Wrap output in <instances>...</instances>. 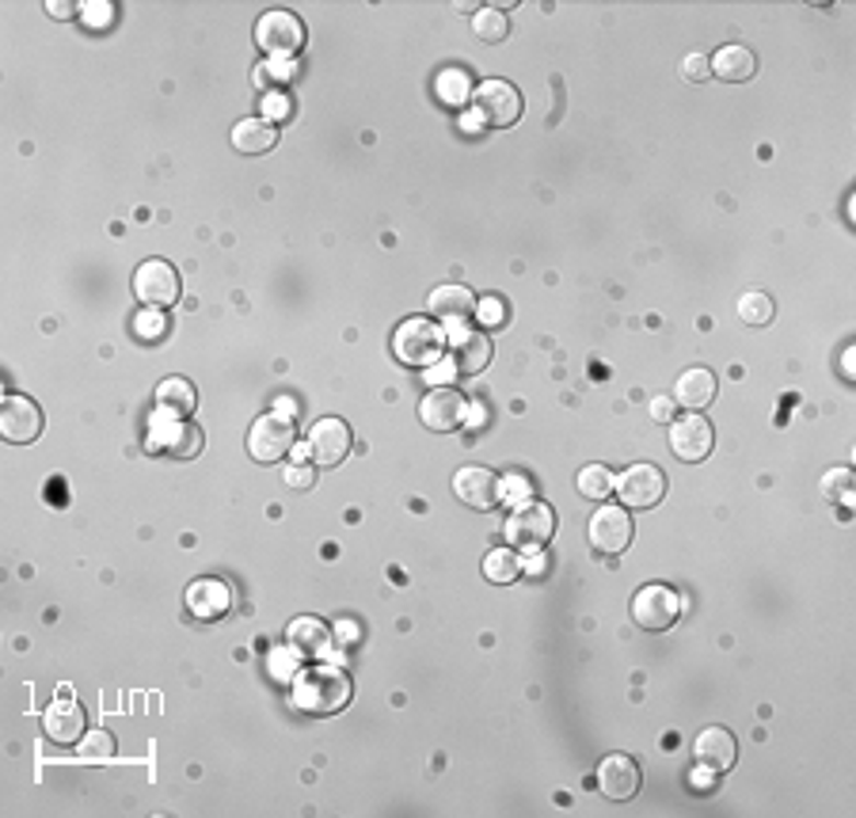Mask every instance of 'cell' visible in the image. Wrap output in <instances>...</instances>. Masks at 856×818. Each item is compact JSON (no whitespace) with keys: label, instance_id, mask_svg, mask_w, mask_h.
<instances>
[{"label":"cell","instance_id":"52a82bcc","mask_svg":"<svg viewBox=\"0 0 856 818\" xmlns=\"http://www.w3.org/2000/svg\"><path fill=\"white\" fill-rule=\"evenodd\" d=\"M502 533H507V541L518 544V549H545V544L552 541V533H556V515H552L548 503L525 499L510 510L507 529H502Z\"/></svg>","mask_w":856,"mask_h":818},{"label":"cell","instance_id":"6da1fadb","mask_svg":"<svg viewBox=\"0 0 856 818\" xmlns=\"http://www.w3.org/2000/svg\"><path fill=\"white\" fill-rule=\"evenodd\" d=\"M293 708L309 712V716H339L355 696L347 670L339 667H309L293 678Z\"/></svg>","mask_w":856,"mask_h":818},{"label":"cell","instance_id":"836d02e7","mask_svg":"<svg viewBox=\"0 0 856 818\" xmlns=\"http://www.w3.org/2000/svg\"><path fill=\"white\" fill-rule=\"evenodd\" d=\"M80 758L84 761H111L115 758V735L111 731H92L80 739Z\"/></svg>","mask_w":856,"mask_h":818},{"label":"cell","instance_id":"ffe728a7","mask_svg":"<svg viewBox=\"0 0 856 818\" xmlns=\"http://www.w3.org/2000/svg\"><path fill=\"white\" fill-rule=\"evenodd\" d=\"M286 644L293 655H305V659H320V655L332 652V629H327L320 617H298L286 629Z\"/></svg>","mask_w":856,"mask_h":818},{"label":"cell","instance_id":"83f0119b","mask_svg":"<svg viewBox=\"0 0 856 818\" xmlns=\"http://www.w3.org/2000/svg\"><path fill=\"white\" fill-rule=\"evenodd\" d=\"M522 572H525V564L510 549H495L484 556V579L495 583V587H510V583L522 579Z\"/></svg>","mask_w":856,"mask_h":818},{"label":"cell","instance_id":"3957f363","mask_svg":"<svg viewBox=\"0 0 856 818\" xmlns=\"http://www.w3.org/2000/svg\"><path fill=\"white\" fill-rule=\"evenodd\" d=\"M203 446H206L203 430H198L190 419L157 412L153 423H149V438H146L149 453L172 457V461H195V457L203 453Z\"/></svg>","mask_w":856,"mask_h":818},{"label":"cell","instance_id":"7402d4cb","mask_svg":"<svg viewBox=\"0 0 856 818\" xmlns=\"http://www.w3.org/2000/svg\"><path fill=\"white\" fill-rule=\"evenodd\" d=\"M472 312H476V298L465 286H438L430 293V316L438 324H465V320H472Z\"/></svg>","mask_w":856,"mask_h":818},{"label":"cell","instance_id":"4dcf8cb0","mask_svg":"<svg viewBox=\"0 0 856 818\" xmlns=\"http://www.w3.org/2000/svg\"><path fill=\"white\" fill-rule=\"evenodd\" d=\"M773 312H777V304H773L770 293H762V290H747L739 298V320L750 327H765L773 320Z\"/></svg>","mask_w":856,"mask_h":818},{"label":"cell","instance_id":"4316f807","mask_svg":"<svg viewBox=\"0 0 856 818\" xmlns=\"http://www.w3.org/2000/svg\"><path fill=\"white\" fill-rule=\"evenodd\" d=\"M157 407L167 415H180V419H190V412L198 407V392L190 381H183V377H167V381L157 384Z\"/></svg>","mask_w":856,"mask_h":818},{"label":"cell","instance_id":"cb8c5ba5","mask_svg":"<svg viewBox=\"0 0 856 818\" xmlns=\"http://www.w3.org/2000/svg\"><path fill=\"white\" fill-rule=\"evenodd\" d=\"M278 146V130L267 123V118H240L233 126V149L244 152V157H263Z\"/></svg>","mask_w":856,"mask_h":818},{"label":"cell","instance_id":"8d00e7d4","mask_svg":"<svg viewBox=\"0 0 856 818\" xmlns=\"http://www.w3.org/2000/svg\"><path fill=\"white\" fill-rule=\"evenodd\" d=\"M80 20H84L92 31L111 27V23H115V4H103V0L100 4H80Z\"/></svg>","mask_w":856,"mask_h":818},{"label":"cell","instance_id":"44dd1931","mask_svg":"<svg viewBox=\"0 0 856 818\" xmlns=\"http://www.w3.org/2000/svg\"><path fill=\"white\" fill-rule=\"evenodd\" d=\"M693 753H697L701 765L716 769V773H727L734 765V753H739V742L727 727H704L693 742Z\"/></svg>","mask_w":856,"mask_h":818},{"label":"cell","instance_id":"9a60e30c","mask_svg":"<svg viewBox=\"0 0 856 818\" xmlns=\"http://www.w3.org/2000/svg\"><path fill=\"white\" fill-rule=\"evenodd\" d=\"M712 446H716V430H712V423L701 412H690L670 423V449H674L678 461L701 464L712 453Z\"/></svg>","mask_w":856,"mask_h":818},{"label":"cell","instance_id":"d4e9b609","mask_svg":"<svg viewBox=\"0 0 856 818\" xmlns=\"http://www.w3.org/2000/svg\"><path fill=\"white\" fill-rule=\"evenodd\" d=\"M674 396H678V404L690 407V412H704V407L716 400V373L704 370V366H697V370H685L682 377H678Z\"/></svg>","mask_w":856,"mask_h":818},{"label":"cell","instance_id":"f546056e","mask_svg":"<svg viewBox=\"0 0 856 818\" xmlns=\"http://www.w3.org/2000/svg\"><path fill=\"white\" fill-rule=\"evenodd\" d=\"M472 35L479 38V43H507L510 38V20L502 8H479L476 15H472Z\"/></svg>","mask_w":856,"mask_h":818},{"label":"cell","instance_id":"d590c367","mask_svg":"<svg viewBox=\"0 0 856 818\" xmlns=\"http://www.w3.org/2000/svg\"><path fill=\"white\" fill-rule=\"evenodd\" d=\"M476 316H479V324H484V327H502L510 320V309H507V301H502L499 293H491V298L476 301Z\"/></svg>","mask_w":856,"mask_h":818},{"label":"cell","instance_id":"5b68a950","mask_svg":"<svg viewBox=\"0 0 856 818\" xmlns=\"http://www.w3.org/2000/svg\"><path fill=\"white\" fill-rule=\"evenodd\" d=\"M472 107L476 118L491 130H510V126L522 118V92H518L510 80H484L479 88H472Z\"/></svg>","mask_w":856,"mask_h":818},{"label":"cell","instance_id":"7a4b0ae2","mask_svg":"<svg viewBox=\"0 0 856 818\" xmlns=\"http://www.w3.org/2000/svg\"><path fill=\"white\" fill-rule=\"evenodd\" d=\"M392 350L404 366H415V370H427V366H438L446 355V327L438 320L427 316H412L396 327L392 335Z\"/></svg>","mask_w":856,"mask_h":818},{"label":"cell","instance_id":"60d3db41","mask_svg":"<svg viewBox=\"0 0 856 818\" xmlns=\"http://www.w3.org/2000/svg\"><path fill=\"white\" fill-rule=\"evenodd\" d=\"M716 769H708V765H701V761H697V769H693V773H690V788L693 792H712V788H716Z\"/></svg>","mask_w":856,"mask_h":818},{"label":"cell","instance_id":"ba28073f","mask_svg":"<svg viewBox=\"0 0 856 818\" xmlns=\"http://www.w3.org/2000/svg\"><path fill=\"white\" fill-rule=\"evenodd\" d=\"M682 617V598H678L674 587H662V583H651V587H639L632 595V621L647 632H667L670 624Z\"/></svg>","mask_w":856,"mask_h":818},{"label":"cell","instance_id":"4fadbf2b","mask_svg":"<svg viewBox=\"0 0 856 818\" xmlns=\"http://www.w3.org/2000/svg\"><path fill=\"white\" fill-rule=\"evenodd\" d=\"M350 446H355V435H350L347 423L343 419H320V423H312V430L305 438V461L312 457L320 469H335V464L347 461Z\"/></svg>","mask_w":856,"mask_h":818},{"label":"cell","instance_id":"2e32d148","mask_svg":"<svg viewBox=\"0 0 856 818\" xmlns=\"http://www.w3.org/2000/svg\"><path fill=\"white\" fill-rule=\"evenodd\" d=\"M84 727H88V716H84V708H80V701L69 693V689H61L58 701L43 712L46 739L58 742V746H73V742L84 739Z\"/></svg>","mask_w":856,"mask_h":818},{"label":"cell","instance_id":"f35d334b","mask_svg":"<svg viewBox=\"0 0 856 818\" xmlns=\"http://www.w3.org/2000/svg\"><path fill=\"white\" fill-rule=\"evenodd\" d=\"M682 77L690 80V84H704V80L712 77V61L704 58V54H690V58L682 61Z\"/></svg>","mask_w":856,"mask_h":818},{"label":"cell","instance_id":"8992f818","mask_svg":"<svg viewBox=\"0 0 856 818\" xmlns=\"http://www.w3.org/2000/svg\"><path fill=\"white\" fill-rule=\"evenodd\" d=\"M293 446H298V427H293V419L282 412L259 415V419L252 423V430H247V453H252V461H259V464H278Z\"/></svg>","mask_w":856,"mask_h":818},{"label":"cell","instance_id":"277c9868","mask_svg":"<svg viewBox=\"0 0 856 818\" xmlns=\"http://www.w3.org/2000/svg\"><path fill=\"white\" fill-rule=\"evenodd\" d=\"M305 20L298 12H290V8H270L255 23V46L263 54H270V58H293L305 46Z\"/></svg>","mask_w":856,"mask_h":818},{"label":"cell","instance_id":"484cf974","mask_svg":"<svg viewBox=\"0 0 856 818\" xmlns=\"http://www.w3.org/2000/svg\"><path fill=\"white\" fill-rule=\"evenodd\" d=\"M712 73L727 84H747L750 77L757 73V58L750 46H724V50L712 58Z\"/></svg>","mask_w":856,"mask_h":818},{"label":"cell","instance_id":"d6986e66","mask_svg":"<svg viewBox=\"0 0 856 818\" xmlns=\"http://www.w3.org/2000/svg\"><path fill=\"white\" fill-rule=\"evenodd\" d=\"M233 609V590L221 579H195L187 587V613L195 621H221Z\"/></svg>","mask_w":856,"mask_h":818},{"label":"cell","instance_id":"7c38bea8","mask_svg":"<svg viewBox=\"0 0 856 818\" xmlns=\"http://www.w3.org/2000/svg\"><path fill=\"white\" fill-rule=\"evenodd\" d=\"M662 495H667V476L659 464H632L617 476V499L624 507L651 510L662 503Z\"/></svg>","mask_w":856,"mask_h":818},{"label":"cell","instance_id":"7bdbcfd3","mask_svg":"<svg viewBox=\"0 0 856 818\" xmlns=\"http://www.w3.org/2000/svg\"><path fill=\"white\" fill-rule=\"evenodd\" d=\"M46 12H54V20H73L77 8L69 4V0H66V4H61V0H50V4H46Z\"/></svg>","mask_w":856,"mask_h":818},{"label":"cell","instance_id":"ab89813d","mask_svg":"<svg viewBox=\"0 0 856 818\" xmlns=\"http://www.w3.org/2000/svg\"><path fill=\"white\" fill-rule=\"evenodd\" d=\"M293 115V107H290V100H286V95H267V100H263V118H267V123H286V118H290Z\"/></svg>","mask_w":856,"mask_h":818},{"label":"cell","instance_id":"74e56055","mask_svg":"<svg viewBox=\"0 0 856 818\" xmlns=\"http://www.w3.org/2000/svg\"><path fill=\"white\" fill-rule=\"evenodd\" d=\"M282 480L293 487V492H309V487L316 484V472L309 469V461H298V464H290V469L282 472Z\"/></svg>","mask_w":856,"mask_h":818},{"label":"cell","instance_id":"e575fe53","mask_svg":"<svg viewBox=\"0 0 856 818\" xmlns=\"http://www.w3.org/2000/svg\"><path fill=\"white\" fill-rule=\"evenodd\" d=\"M822 495L834 503H842V507H849L853 503V476L849 469H834L826 480H822Z\"/></svg>","mask_w":856,"mask_h":818},{"label":"cell","instance_id":"d6a6232c","mask_svg":"<svg viewBox=\"0 0 856 818\" xmlns=\"http://www.w3.org/2000/svg\"><path fill=\"white\" fill-rule=\"evenodd\" d=\"M438 95H442L446 103H453V107H461V103H465L472 95L469 77L461 73V69H446V73L438 77Z\"/></svg>","mask_w":856,"mask_h":818},{"label":"cell","instance_id":"1f68e13d","mask_svg":"<svg viewBox=\"0 0 856 818\" xmlns=\"http://www.w3.org/2000/svg\"><path fill=\"white\" fill-rule=\"evenodd\" d=\"M130 327H134V339L138 343H160L167 335V316H164V309H141V312H134Z\"/></svg>","mask_w":856,"mask_h":818},{"label":"cell","instance_id":"ac0fdd59","mask_svg":"<svg viewBox=\"0 0 856 818\" xmlns=\"http://www.w3.org/2000/svg\"><path fill=\"white\" fill-rule=\"evenodd\" d=\"M639 761L628 753H610V758L598 765V788L610 799H632L639 792Z\"/></svg>","mask_w":856,"mask_h":818},{"label":"cell","instance_id":"30bf717a","mask_svg":"<svg viewBox=\"0 0 856 818\" xmlns=\"http://www.w3.org/2000/svg\"><path fill=\"white\" fill-rule=\"evenodd\" d=\"M419 423L435 435H453L469 423V400L458 389H430L419 400Z\"/></svg>","mask_w":856,"mask_h":818},{"label":"cell","instance_id":"8fae6325","mask_svg":"<svg viewBox=\"0 0 856 818\" xmlns=\"http://www.w3.org/2000/svg\"><path fill=\"white\" fill-rule=\"evenodd\" d=\"M453 495H458L469 510L491 515V510L502 503V484L491 469H484V464H465V469L453 472Z\"/></svg>","mask_w":856,"mask_h":818},{"label":"cell","instance_id":"b9f144b4","mask_svg":"<svg viewBox=\"0 0 856 818\" xmlns=\"http://www.w3.org/2000/svg\"><path fill=\"white\" fill-rule=\"evenodd\" d=\"M651 415L659 423H674V400H670V396H655L651 400Z\"/></svg>","mask_w":856,"mask_h":818},{"label":"cell","instance_id":"9c48e42d","mask_svg":"<svg viewBox=\"0 0 856 818\" xmlns=\"http://www.w3.org/2000/svg\"><path fill=\"white\" fill-rule=\"evenodd\" d=\"M180 270L167 260H146L134 270V293L146 309H172L180 301Z\"/></svg>","mask_w":856,"mask_h":818},{"label":"cell","instance_id":"603a6c76","mask_svg":"<svg viewBox=\"0 0 856 818\" xmlns=\"http://www.w3.org/2000/svg\"><path fill=\"white\" fill-rule=\"evenodd\" d=\"M491 355H495V347H491V339H487V335L461 332L458 335V347H453V370L465 373V377H476V373H484L487 366H491Z\"/></svg>","mask_w":856,"mask_h":818},{"label":"cell","instance_id":"e0dca14e","mask_svg":"<svg viewBox=\"0 0 856 818\" xmlns=\"http://www.w3.org/2000/svg\"><path fill=\"white\" fill-rule=\"evenodd\" d=\"M632 518L624 507H598L590 518V544H594L602 556H621L632 544Z\"/></svg>","mask_w":856,"mask_h":818},{"label":"cell","instance_id":"f1b7e54d","mask_svg":"<svg viewBox=\"0 0 856 818\" xmlns=\"http://www.w3.org/2000/svg\"><path fill=\"white\" fill-rule=\"evenodd\" d=\"M575 487H579L582 499H610L613 487H617V480H613V469H605V464H587V469L575 476Z\"/></svg>","mask_w":856,"mask_h":818},{"label":"cell","instance_id":"5bb4252c","mask_svg":"<svg viewBox=\"0 0 856 818\" xmlns=\"http://www.w3.org/2000/svg\"><path fill=\"white\" fill-rule=\"evenodd\" d=\"M0 430H4V442L12 446H27L43 435V407L35 404L31 396H12L0 400Z\"/></svg>","mask_w":856,"mask_h":818}]
</instances>
